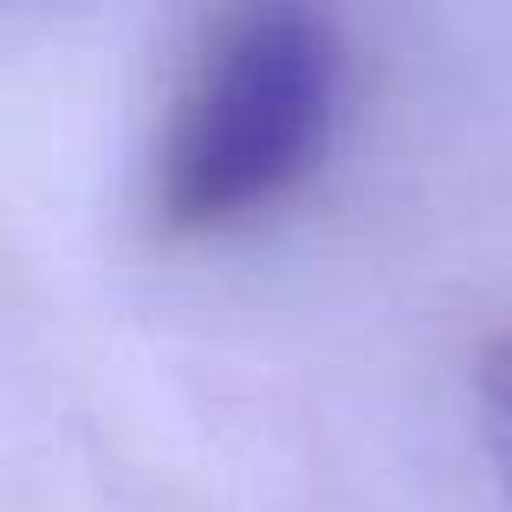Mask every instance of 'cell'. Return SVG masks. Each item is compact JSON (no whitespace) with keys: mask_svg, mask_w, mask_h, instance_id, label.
<instances>
[{"mask_svg":"<svg viewBox=\"0 0 512 512\" xmlns=\"http://www.w3.org/2000/svg\"><path fill=\"white\" fill-rule=\"evenodd\" d=\"M474 396H480V428H487V448H493V461H500L506 480H512V338H500L493 350H480Z\"/></svg>","mask_w":512,"mask_h":512,"instance_id":"2","label":"cell"},{"mask_svg":"<svg viewBox=\"0 0 512 512\" xmlns=\"http://www.w3.org/2000/svg\"><path fill=\"white\" fill-rule=\"evenodd\" d=\"M344 39L312 7H221L195 26L150 143V221L169 240L253 221L318 169Z\"/></svg>","mask_w":512,"mask_h":512,"instance_id":"1","label":"cell"}]
</instances>
